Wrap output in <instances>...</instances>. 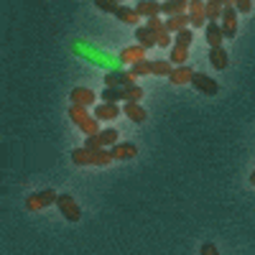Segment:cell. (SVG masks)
<instances>
[{"label": "cell", "mask_w": 255, "mask_h": 255, "mask_svg": "<svg viewBox=\"0 0 255 255\" xmlns=\"http://www.w3.org/2000/svg\"><path fill=\"white\" fill-rule=\"evenodd\" d=\"M72 54H77V56H82V59H87L90 64H95V67H100V69H105V72H123L120 56L102 51L100 46L90 44L87 38H74V41H72Z\"/></svg>", "instance_id": "obj_1"}, {"label": "cell", "mask_w": 255, "mask_h": 255, "mask_svg": "<svg viewBox=\"0 0 255 255\" xmlns=\"http://www.w3.org/2000/svg\"><path fill=\"white\" fill-rule=\"evenodd\" d=\"M69 118H72V123H74L87 138L102 133V130H100V120L95 118V113H90V108H82V105H72V108H69Z\"/></svg>", "instance_id": "obj_2"}, {"label": "cell", "mask_w": 255, "mask_h": 255, "mask_svg": "<svg viewBox=\"0 0 255 255\" xmlns=\"http://www.w3.org/2000/svg\"><path fill=\"white\" fill-rule=\"evenodd\" d=\"M59 194L51 189H44V191H36V194H28L26 197V209L28 212H38V209H46L51 204H56Z\"/></svg>", "instance_id": "obj_3"}, {"label": "cell", "mask_w": 255, "mask_h": 255, "mask_svg": "<svg viewBox=\"0 0 255 255\" xmlns=\"http://www.w3.org/2000/svg\"><path fill=\"white\" fill-rule=\"evenodd\" d=\"M56 207H59V212L64 215V220H69V222H79L82 220V207L77 204V199L72 194H59Z\"/></svg>", "instance_id": "obj_4"}, {"label": "cell", "mask_w": 255, "mask_h": 255, "mask_svg": "<svg viewBox=\"0 0 255 255\" xmlns=\"http://www.w3.org/2000/svg\"><path fill=\"white\" fill-rule=\"evenodd\" d=\"M189 15H191V26L194 28H207V23H209L207 0H189Z\"/></svg>", "instance_id": "obj_5"}, {"label": "cell", "mask_w": 255, "mask_h": 255, "mask_svg": "<svg viewBox=\"0 0 255 255\" xmlns=\"http://www.w3.org/2000/svg\"><path fill=\"white\" fill-rule=\"evenodd\" d=\"M191 84H194L197 92H202V95H207V97H212V95L220 92V84L212 79V77H207L204 72H194V79H191Z\"/></svg>", "instance_id": "obj_6"}, {"label": "cell", "mask_w": 255, "mask_h": 255, "mask_svg": "<svg viewBox=\"0 0 255 255\" xmlns=\"http://www.w3.org/2000/svg\"><path fill=\"white\" fill-rule=\"evenodd\" d=\"M135 84L133 72H108L105 74V87H130Z\"/></svg>", "instance_id": "obj_7"}, {"label": "cell", "mask_w": 255, "mask_h": 255, "mask_svg": "<svg viewBox=\"0 0 255 255\" xmlns=\"http://www.w3.org/2000/svg\"><path fill=\"white\" fill-rule=\"evenodd\" d=\"M220 26L225 31V38H235L238 36V8H225Z\"/></svg>", "instance_id": "obj_8"}, {"label": "cell", "mask_w": 255, "mask_h": 255, "mask_svg": "<svg viewBox=\"0 0 255 255\" xmlns=\"http://www.w3.org/2000/svg\"><path fill=\"white\" fill-rule=\"evenodd\" d=\"M120 115V105L118 102H100L97 108H95V118L100 123H110Z\"/></svg>", "instance_id": "obj_9"}, {"label": "cell", "mask_w": 255, "mask_h": 255, "mask_svg": "<svg viewBox=\"0 0 255 255\" xmlns=\"http://www.w3.org/2000/svg\"><path fill=\"white\" fill-rule=\"evenodd\" d=\"M69 97H72V105H82V108H92V105L97 102V95L87 87H74L69 92Z\"/></svg>", "instance_id": "obj_10"}, {"label": "cell", "mask_w": 255, "mask_h": 255, "mask_svg": "<svg viewBox=\"0 0 255 255\" xmlns=\"http://www.w3.org/2000/svg\"><path fill=\"white\" fill-rule=\"evenodd\" d=\"M204 36H207L209 49H217V46H222V44H225V31H222V26H220V23H215V20H209V23H207Z\"/></svg>", "instance_id": "obj_11"}, {"label": "cell", "mask_w": 255, "mask_h": 255, "mask_svg": "<svg viewBox=\"0 0 255 255\" xmlns=\"http://www.w3.org/2000/svg\"><path fill=\"white\" fill-rule=\"evenodd\" d=\"M161 13L166 18L184 15V13H189V0H163V3H161Z\"/></svg>", "instance_id": "obj_12"}, {"label": "cell", "mask_w": 255, "mask_h": 255, "mask_svg": "<svg viewBox=\"0 0 255 255\" xmlns=\"http://www.w3.org/2000/svg\"><path fill=\"white\" fill-rule=\"evenodd\" d=\"M110 153H113L115 161H130V158L138 156V145L135 143H118V145L110 148Z\"/></svg>", "instance_id": "obj_13"}, {"label": "cell", "mask_w": 255, "mask_h": 255, "mask_svg": "<svg viewBox=\"0 0 255 255\" xmlns=\"http://www.w3.org/2000/svg\"><path fill=\"white\" fill-rule=\"evenodd\" d=\"M120 61H123V67H125V64H130V67H133V64H138V61H145V49L138 44V46H128V49H123L120 54Z\"/></svg>", "instance_id": "obj_14"}, {"label": "cell", "mask_w": 255, "mask_h": 255, "mask_svg": "<svg viewBox=\"0 0 255 255\" xmlns=\"http://www.w3.org/2000/svg\"><path fill=\"white\" fill-rule=\"evenodd\" d=\"M209 64L215 67L217 72H225L230 67V54L225 51V46H217V49H209Z\"/></svg>", "instance_id": "obj_15"}, {"label": "cell", "mask_w": 255, "mask_h": 255, "mask_svg": "<svg viewBox=\"0 0 255 255\" xmlns=\"http://www.w3.org/2000/svg\"><path fill=\"white\" fill-rule=\"evenodd\" d=\"M191 79H194V69L186 67V64H184V67H174V72L168 74V82L179 84V87H181V84H191Z\"/></svg>", "instance_id": "obj_16"}, {"label": "cell", "mask_w": 255, "mask_h": 255, "mask_svg": "<svg viewBox=\"0 0 255 255\" xmlns=\"http://www.w3.org/2000/svg\"><path fill=\"white\" fill-rule=\"evenodd\" d=\"M123 113L128 115V120H133V123H145V118H148V113L143 110L140 102H123Z\"/></svg>", "instance_id": "obj_17"}, {"label": "cell", "mask_w": 255, "mask_h": 255, "mask_svg": "<svg viewBox=\"0 0 255 255\" xmlns=\"http://www.w3.org/2000/svg\"><path fill=\"white\" fill-rule=\"evenodd\" d=\"M135 10L140 13V18H156V15H161V3L158 0H140Z\"/></svg>", "instance_id": "obj_18"}, {"label": "cell", "mask_w": 255, "mask_h": 255, "mask_svg": "<svg viewBox=\"0 0 255 255\" xmlns=\"http://www.w3.org/2000/svg\"><path fill=\"white\" fill-rule=\"evenodd\" d=\"M189 26H191V15H189V13H184V15H174V18H166V31L179 33V31H186Z\"/></svg>", "instance_id": "obj_19"}, {"label": "cell", "mask_w": 255, "mask_h": 255, "mask_svg": "<svg viewBox=\"0 0 255 255\" xmlns=\"http://www.w3.org/2000/svg\"><path fill=\"white\" fill-rule=\"evenodd\" d=\"M115 18H118V20H123V23H128V26H135L138 20H140V13H138L135 8L120 5V8H118V13H115Z\"/></svg>", "instance_id": "obj_20"}, {"label": "cell", "mask_w": 255, "mask_h": 255, "mask_svg": "<svg viewBox=\"0 0 255 255\" xmlns=\"http://www.w3.org/2000/svg\"><path fill=\"white\" fill-rule=\"evenodd\" d=\"M135 38H138V44H140L143 49H153V46H156V33L148 28V26H140V28L135 31Z\"/></svg>", "instance_id": "obj_21"}, {"label": "cell", "mask_w": 255, "mask_h": 255, "mask_svg": "<svg viewBox=\"0 0 255 255\" xmlns=\"http://www.w3.org/2000/svg\"><path fill=\"white\" fill-rule=\"evenodd\" d=\"M171 72H174L171 59H156V61H151V74H156V77H168Z\"/></svg>", "instance_id": "obj_22"}, {"label": "cell", "mask_w": 255, "mask_h": 255, "mask_svg": "<svg viewBox=\"0 0 255 255\" xmlns=\"http://www.w3.org/2000/svg\"><path fill=\"white\" fill-rule=\"evenodd\" d=\"M222 13H225V3H222V0H207V18H209V20L220 23Z\"/></svg>", "instance_id": "obj_23"}, {"label": "cell", "mask_w": 255, "mask_h": 255, "mask_svg": "<svg viewBox=\"0 0 255 255\" xmlns=\"http://www.w3.org/2000/svg\"><path fill=\"white\" fill-rule=\"evenodd\" d=\"M72 161L77 163V166H92V151L90 148H74L72 151Z\"/></svg>", "instance_id": "obj_24"}, {"label": "cell", "mask_w": 255, "mask_h": 255, "mask_svg": "<svg viewBox=\"0 0 255 255\" xmlns=\"http://www.w3.org/2000/svg\"><path fill=\"white\" fill-rule=\"evenodd\" d=\"M100 140H102V148H113V145H118L120 140H118V130L115 128H105V130L100 133Z\"/></svg>", "instance_id": "obj_25"}, {"label": "cell", "mask_w": 255, "mask_h": 255, "mask_svg": "<svg viewBox=\"0 0 255 255\" xmlns=\"http://www.w3.org/2000/svg\"><path fill=\"white\" fill-rule=\"evenodd\" d=\"M113 158V153L108 151V148H100V151H92V166H108Z\"/></svg>", "instance_id": "obj_26"}, {"label": "cell", "mask_w": 255, "mask_h": 255, "mask_svg": "<svg viewBox=\"0 0 255 255\" xmlns=\"http://www.w3.org/2000/svg\"><path fill=\"white\" fill-rule=\"evenodd\" d=\"M120 100H125L123 87H105V92H102V102H120Z\"/></svg>", "instance_id": "obj_27"}, {"label": "cell", "mask_w": 255, "mask_h": 255, "mask_svg": "<svg viewBox=\"0 0 255 255\" xmlns=\"http://www.w3.org/2000/svg\"><path fill=\"white\" fill-rule=\"evenodd\" d=\"M123 92H125V100H123V102H140V100H143V87H138V84L123 87Z\"/></svg>", "instance_id": "obj_28"}, {"label": "cell", "mask_w": 255, "mask_h": 255, "mask_svg": "<svg viewBox=\"0 0 255 255\" xmlns=\"http://www.w3.org/2000/svg\"><path fill=\"white\" fill-rule=\"evenodd\" d=\"M189 59V49L184 46H171V64H176V67H184Z\"/></svg>", "instance_id": "obj_29"}, {"label": "cell", "mask_w": 255, "mask_h": 255, "mask_svg": "<svg viewBox=\"0 0 255 255\" xmlns=\"http://www.w3.org/2000/svg\"><path fill=\"white\" fill-rule=\"evenodd\" d=\"M191 41H194V31H179L176 33V38H174V46H184V49H189L191 46Z\"/></svg>", "instance_id": "obj_30"}, {"label": "cell", "mask_w": 255, "mask_h": 255, "mask_svg": "<svg viewBox=\"0 0 255 255\" xmlns=\"http://www.w3.org/2000/svg\"><path fill=\"white\" fill-rule=\"evenodd\" d=\"M95 5L102 10V13H118V8H120V3H115V0H95Z\"/></svg>", "instance_id": "obj_31"}, {"label": "cell", "mask_w": 255, "mask_h": 255, "mask_svg": "<svg viewBox=\"0 0 255 255\" xmlns=\"http://www.w3.org/2000/svg\"><path fill=\"white\" fill-rule=\"evenodd\" d=\"M156 46H161V49H168V46H174V38H171V33H168L166 28L156 33Z\"/></svg>", "instance_id": "obj_32"}, {"label": "cell", "mask_w": 255, "mask_h": 255, "mask_svg": "<svg viewBox=\"0 0 255 255\" xmlns=\"http://www.w3.org/2000/svg\"><path fill=\"white\" fill-rule=\"evenodd\" d=\"M130 72H133L135 77H145V74H151V61H138V64H133Z\"/></svg>", "instance_id": "obj_33"}, {"label": "cell", "mask_w": 255, "mask_h": 255, "mask_svg": "<svg viewBox=\"0 0 255 255\" xmlns=\"http://www.w3.org/2000/svg\"><path fill=\"white\" fill-rule=\"evenodd\" d=\"M145 26L151 28L153 33H158V31H163V28H166V23L161 20V15H156V18H148V20H145Z\"/></svg>", "instance_id": "obj_34"}, {"label": "cell", "mask_w": 255, "mask_h": 255, "mask_svg": "<svg viewBox=\"0 0 255 255\" xmlns=\"http://www.w3.org/2000/svg\"><path fill=\"white\" fill-rule=\"evenodd\" d=\"M84 148H90V151H100V148H102L100 135H90V138H87V143H84Z\"/></svg>", "instance_id": "obj_35"}, {"label": "cell", "mask_w": 255, "mask_h": 255, "mask_svg": "<svg viewBox=\"0 0 255 255\" xmlns=\"http://www.w3.org/2000/svg\"><path fill=\"white\" fill-rule=\"evenodd\" d=\"M235 8H238V13H250L253 10V0H235Z\"/></svg>", "instance_id": "obj_36"}, {"label": "cell", "mask_w": 255, "mask_h": 255, "mask_svg": "<svg viewBox=\"0 0 255 255\" xmlns=\"http://www.w3.org/2000/svg\"><path fill=\"white\" fill-rule=\"evenodd\" d=\"M199 253H202V255H220V253H217V248H215V245H212V243H204Z\"/></svg>", "instance_id": "obj_37"}, {"label": "cell", "mask_w": 255, "mask_h": 255, "mask_svg": "<svg viewBox=\"0 0 255 255\" xmlns=\"http://www.w3.org/2000/svg\"><path fill=\"white\" fill-rule=\"evenodd\" d=\"M225 3V8H235V0H222Z\"/></svg>", "instance_id": "obj_38"}, {"label": "cell", "mask_w": 255, "mask_h": 255, "mask_svg": "<svg viewBox=\"0 0 255 255\" xmlns=\"http://www.w3.org/2000/svg\"><path fill=\"white\" fill-rule=\"evenodd\" d=\"M250 184H253V186H255V171H253V174H250Z\"/></svg>", "instance_id": "obj_39"}, {"label": "cell", "mask_w": 255, "mask_h": 255, "mask_svg": "<svg viewBox=\"0 0 255 255\" xmlns=\"http://www.w3.org/2000/svg\"><path fill=\"white\" fill-rule=\"evenodd\" d=\"M115 3H123V5H125V0H115Z\"/></svg>", "instance_id": "obj_40"}]
</instances>
